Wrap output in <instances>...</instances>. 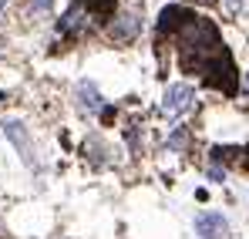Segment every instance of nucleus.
I'll return each mask as SVG.
<instances>
[{"instance_id": "4", "label": "nucleus", "mask_w": 249, "mask_h": 239, "mask_svg": "<svg viewBox=\"0 0 249 239\" xmlns=\"http://www.w3.org/2000/svg\"><path fill=\"white\" fill-rule=\"evenodd\" d=\"M196 233H199V239H226L229 236V222H226L222 212L206 209V212L196 216Z\"/></svg>"}, {"instance_id": "7", "label": "nucleus", "mask_w": 249, "mask_h": 239, "mask_svg": "<svg viewBox=\"0 0 249 239\" xmlns=\"http://www.w3.org/2000/svg\"><path fill=\"white\" fill-rule=\"evenodd\" d=\"M78 3H81V7L88 10V14H108L115 0H78Z\"/></svg>"}, {"instance_id": "13", "label": "nucleus", "mask_w": 249, "mask_h": 239, "mask_svg": "<svg viewBox=\"0 0 249 239\" xmlns=\"http://www.w3.org/2000/svg\"><path fill=\"white\" fill-rule=\"evenodd\" d=\"M0 7H3V0H0Z\"/></svg>"}, {"instance_id": "3", "label": "nucleus", "mask_w": 249, "mask_h": 239, "mask_svg": "<svg viewBox=\"0 0 249 239\" xmlns=\"http://www.w3.org/2000/svg\"><path fill=\"white\" fill-rule=\"evenodd\" d=\"M3 135L14 142V148L20 152V159L27 168H37V152H34V145H31V135H27V128L20 125V121H3Z\"/></svg>"}, {"instance_id": "8", "label": "nucleus", "mask_w": 249, "mask_h": 239, "mask_svg": "<svg viewBox=\"0 0 249 239\" xmlns=\"http://www.w3.org/2000/svg\"><path fill=\"white\" fill-rule=\"evenodd\" d=\"M222 3H226V7H229L232 14H243V10H246V3H249V0H222Z\"/></svg>"}, {"instance_id": "1", "label": "nucleus", "mask_w": 249, "mask_h": 239, "mask_svg": "<svg viewBox=\"0 0 249 239\" xmlns=\"http://www.w3.org/2000/svg\"><path fill=\"white\" fill-rule=\"evenodd\" d=\"M159 31L172 37L178 51V64L189 74H199L206 84L222 88L226 94H236L239 74H236L232 54L209 17H199L189 7H165L159 17Z\"/></svg>"}, {"instance_id": "10", "label": "nucleus", "mask_w": 249, "mask_h": 239, "mask_svg": "<svg viewBox=\"0 0 249 239\" xmlns=\"http://www.w3.org/2000/svg\"><path fill=\"white\" fill-rule=\"evenodd\" d=\"M243 94H246V101H249V78L243 81Z\"/></svg>"}, {"instance_id": "6", "label": "nucleus", "mask_w": 249, "mask_h": 239, "mask_svg": "<svg viewBox=\"0 0 249 239\" xmlns=\"http://www.w3.org/2000/svg\"><path fill=\"white\" fill-rule=\"evenodd\" d=\"M74 98H78V108L88 111V115H94V111L101 108V94H98L94 81H81V84L74 88Z\"/></svg>"}, {"instance_id": "5", "label": "nucleus", "mask_w": 249, "mask_h": 239, "mask_svg": "<svg viewBox=\"0 0 249 239\" xmlns=\"http://www.w3.org/2000/svg\"><path fill=\"white\" fill-rule=\"evenodd\" d=\"M138 31H142V17H138L135 10L118 14V20L111 24V37H115V40H135Z\"/></svg>"}, {"instance_id": "9", "label": "nucleus", "mask_w": 249, "mask_h": 239, "mask_svg": "<svg viewBox=\"0 0 249 239\" xmlns=\"http://www.w3.org/2000/svg\"><path fill=\"white\" fill-rule=\"evenodd\" d=\"M51 7V0H31V14H44Z\"/></svg>"}, {"instance_id": "2", "label": "nucleus", "mask_w": 249, "mask_h": 239, "mask_svg": "<svg viewBox=\"0 0 249 239\" xmlns=\"http://www.w3.org/2000/svg\"><path fill=\"white\" fill-rule=\"evenodd\" d=\"M196 101V91L189 84H168L165 88V98H162V118L175 121L178 115H185Z\"/></svg>"}, {"instance_id": "12", "label": "nucleus", "mask_w": 249, "mask_h": 239, "mask_svg": "<svg viewBox=\"0 0 249 239\" xmlns=\"http://www.w3.org/2000/svg\"><path fill=\"white\" fill-rule=\"evenodd\" d=\"M196 3H215V0H196Z\"/></svg>"}, {"instance_id": "11", "label": "nucleus", "mask_w": 249, "mask_h": 239, "mask_svg": "<svg viewBox=\"0 0 249 239\" xmlns=\"http://www.w3.org/2000/svg\"><path fill=\"white\" fill-rule=\"evenodd\" d=\"M0 239H7V229H3V226H0Z\"/></svg>"}]
</instances>
